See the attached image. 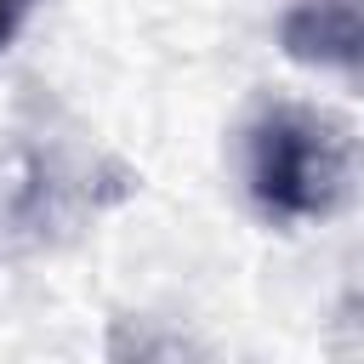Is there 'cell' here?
Returning a JSON list of instances; mask_svg holds the SVG:
<instances>
[{
	"label": "cell",
	"instance_id": "cell-3",
	"mask_svg": "<svg viewBox=\"0 0 364 364\" xmlns=\"http://www.w3.org/2000/svg\"><path fill=\"white\" fill-rule=\"evenodd\" d=\"M40 0H0V51L17 40V28L28 23V11H34Z\"/></svg>",
	"mask_w": 364,
	"mask_h": 364
},
{
	"label": "cell",
	"instance_id": "cell-2",
	"mask_svg": "<svg viewBox=\"0 0 364 364\" xmlns=\"http://www.w3.org/2000/svg\"><path fill=\"white\" fill-rule=\"evenodd\" d=\"M279 51L301 68L364 85V0H290L279 17Z\"/></svg>",
	"mask_w": 364,
	"mask_h": 364
},
{
	"label": "cell",
	"instance_id": "cell-1",
	"mask_svg": "<svg viewBox=\"0 0 364 364\" xmlns=\"http://www.w3.org/2000/svg\"><path fill=\"white\" fill-rule=\"evenodd\" d=\"M358 188V136L313 102H267L245 125V193L279 222H324Z\"/></svg>",
	"mask_w": 364,
	"mask_h": 364
}]
</instances>
